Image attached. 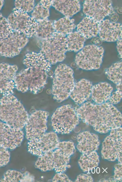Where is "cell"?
Here are the masks:
<instances>
[{
    "instance_id": "obj_28",
    "label": "cell",
    "mask_w": 122,
    "mask_h": 182,
    "mask_svg": "<svg viewBox=\"0 0 122 182\" xmlns=\"http://www.w3.org/2000/svg\"><path fill=\"white\" fill-rule=\"evenodd\" d=\"M107 78L117 85L122 83V62H118L112 65L107 69Z\"/></svg>"
},
{
    "instance_id": "obj_24",
    "label": "cell",
    "mask_w": 122,
    "mask_h": 182,
    "mask_svg": "<svg viewBox=\"0 0 122 182\" xmlns=\"http://www.w3.org/2000/svg\"><path fill=\"white\" fill-rule=\"evenodd\" d=\"M53 0H41L35 7L31 14V16L37 22L48 18L49 8L52 6Z\"/></svg>"
},
{
    "instance_id": "obj_18",
    "label": "cell",
    "mask_w": 122,
    "mask_h": 182,
    "mask_svg": "<svg viewBox=\"0 0 122 182\" xmlns=\"http://www.w3.org/2000/svg\"><path fill=\"white\" fill-rule=\"evenodd\" d=\"M76 148L81 153H88L98 150L100 141L98 135L89 131H83L77 136Z\"/></svg>"
},
{
    "instance_id": "obj_25",
    "label": "cell",
    "mask_w": 122,
    "mask_h": 182,
    "mask_svg": "<svg viewBox=\"0 0 122 182\" xmlns=\"http://www.w3.org/2000/svg\"><path fill=\"white\" fill-rule=\"evenodd\" d=\"M75 20L64 17L53 22L54 28L56 32L66 35L73 32L76 28Z\"/></svg>"
},
{
    "instance_id": "obj_17",
    "label": "cell",
    "mask_w": 122,
    "mask_h": 182,
    "mask_svg": "<svg viewBox=\"0 0 122 182\" xmlns=\"http://www.w3.org/2000/svg\"><path fill=\"white\" fill-rule=\"evenodd\" d=\"M98 34L103 41L112 42L122 39V25L109 20H103L100 22Z\"/></svg>"
},
{
    "instance_id": "obj_26",
    "label": "cell",
    "mask_w": 122,
    "mask_h": 182,
    "mask_svg": "<svg viewBox=\"0 0 122 182\" xmlns=\"http://www.w3.org/2000/svg\"><path fill=\"white\" fill-rule=\"evenodd\" d=\"M67 51H79L84 47L86 39L77 31L73 32L66 36Z\"/></svg>"
},
{
    "instance_id": "obj_34",
    "label": "cell",
    "mask_w": 122,
    "mask_h": 182,
    "mask_svg": "<svg viewBox=\"0 0 122 182\" xmlns=\"http://www.w3.org/2000/svg\"><path fill=\"white\" fill-rule=\"evenodd\" d=\"M122 97V90L116 89L111 95L109 100L110 103L113 105L117 104L121 101Z\"/></svg>"
},
{
    "instance_id": "obj_14",
    "label": "cell",
    "mask_w": 122,
    "mask_h": 182,
    "mask_svg": "<svg viewBox=\"0 0 122 182\" xmlns=\"http://www.w3.org/2000/svg\"><path fill=\"white\" fill-rule=\"evenodd\" d=\"M114 10L111 0H87L83 5V12L88 17L100 22Z\"/></svg>"
},
{
    "instance_id": "obj_32",
    "label": "cell",
    "mask_w": 122,
    "mask_h": 182,
    "mask_svg": "<svg viewBox=\"0 0 122 182\" xmlns=\"http://www.w3.org/2000/svg\"><path fill=\"white\" fill-rule=\"evenodd\" d=\"M10 158V153L8 149L0 146V167L7 165Z\"/></svg>"
},
{
    "instance_id": "obj_1",
    "label": "cell",
    "mask_w": 122,
    "mask_h": 182,
    "mask_svg": "<svg viewBox=\"0 0 122 182\" xmlns=\"http://www.w3.org/2000/svg\"><path fill=\"white\" fill-rule=\"evenodd\" d=\"M23 63L25 67L17 73L14 79L15 88L22 93L30 91L36 94L46 85L51 64L41 53L26 54Z\"/></svg>"
},
{
    "instance_id": "obj_8",
    "label": "cell",
    "mask_w": 122,
    "mask_h": 182,
    "mask_svg": "<svg viewBox=\"0 0 122 182\" xmlns=\"http://www.w3.org/2000/svg\"><path fill=\"white\" fill-rule=\"evenodd\" d=\"M7 19L13 30L28 39L36 37L37 22L27 13L14 8Z\"/></svg>"
},
{
    "instance_id": "obj_23",
    "label": "cell",
    "mask_w": 122,
    "mask_h": 182,
    "mask_svg": "<svg viewBox=\"0 0 122 182\" xmlns=\"http://www.w3.org/2000/svg\"><path fill=\"white\" fill-rule=\"evenodd\" d=\"M99 162V156L96 151L82 153L78 161L80 168L85 172L94 169Z\"/></svg>"
},
{
    "instance_id": "obj_38",
    "label": "cell",
    "mask_w": 122,
    "mask_h": 182,
    "mask_svg": "<svg viewBox=\"0 0 122 182\" xmlns=\"http://www.w3.org/2000/svg\"><path fill=\"white\" fill-rule=\"evenodd\" d=\"M4 4V0H0V10L2 8Z\"/></svg>"
},
{
    "instance_id": "obj_5",
    "label": "cell",
    "mask_w": 122,
    "mask_h": 182,
    "mask_svg": "<svg viewBox=\"0 0 122 182\" xmlns=\"http://www.w3.org/2000/svg\"><path fill=\"white\" fill-rule=\"evenodd\" d=\"M75 84L72 69L65 64H59L55 69L53 79L52 93L53 99L60 103L68 98Z\"/></svg>"
},
{
    "instance_id": "obj_10",
    "label": "cell",
    "mask_w": 122,
    "mask_h": 182,
    "mask_svg": "<svg viewBox=\"0 0 122 182\" xmlns=\"http://www.w3.org/2000/svg\"><path fill=\"white\" fill-rule=\"evenodd\" d=\"M29 41L24 34L14 30L9 34L0 37V54L6 57L17 56Z\"/></svg>"
},
{
    "instance_id": "obj_35",
    "label": "cell",
    "mask_w": 122,
    "mask_h": 182,
    "mask_svg": "<svg viewBox=\"0 0 122 182\" xmlns=\"http://www.w3.org/2000/svg\"><path fill=\"white\" fill-rule=\"evenodd\" d=\"M52 181L54 182H73L68 176L63 172L57 173L53 177Z\"/></svg>"
},
{
    "instance_id": "obj_20",
    "label": "cell",
    "mask_w": 122,
    "mask_h": 182,
    "mask_svg": "<svg viewBox=\"0 0 122 182\" xmlns=\"http://www.w3.org/2000/svg\"><path fill=\"white\" fill-rule=\"evenodd\" d=\"M113 89L109 83L107 82L99 83L92 86L91 98L96 104L106 103L109 100Z\"/></svg>"
},
{
    "instance_id": "obj_21",
    "label": "cell",
    "mask_w": 122,
    "mask_h": 182,
    "mask_svg": "<svg viewBox=\"0 0 122 182\" xmlns=\"http://www.w3.org/2000/svg\"><path fill=\"white\" fill-rule=\"evenodd\" d=\"M100 22L86 16L77 25V31L85 39L96 37L98 34Z\"/></svg>"
},
{
    "instance_id": "obj_13",
    "label": "cell",
    "mask_w": 122,
    "mask_h": 182,
    "mask_svg": "<svg viewBox=\"0 0 122 182\" xmlns=\"http://www.w3.org/2000/svg\"><path fill=\"white\" fill-rule=\"evenodd\" d=\"M75 151L74 144L72 141L59 142L57 148L53 151V170L56 173L66 171L70 157Z\"/></svg>"
},
{
    "instance_id": "obj_11",
    "label": "cell",
    "mask_w": 122,
    "mask_h": 182,
    "mask_svg": "<svg viewBox=\"0 0 122 182\" xmlns=\"http://www.w3.org/2000/svg\"><path fill=\"white\" fill-rule=\"evenodd\" d=\"M49 113L46 111L36 110L29 116L25 126V137L29 141L38 137L46 131Z\"/></svg>"
},
{
    "instance_id": "obj_16",
    "label": "cell",
    "mask_w": 122,
    "mask_h": 182,
    "mask_svg": "<svg viewBox=\"0 0 122 182\" xmlns=\"http://www.w3.org/2000/svg\"><path fill=\"white\" fill-rule=\"evenodd\" d=\"M18 70L16 65L0 63V93L3 95L13 93L15 77Z\"/></svg>"
},
{
    "instance_id": "obj_4",
    "label": "cell",
    "mask_w": 122,
    "mask_h": 182,
    "mask_svg": "<svg viewBox=\"0 0 122 182\" xmlns=\"http://www.w3.org/2000/svg\"><path fill=\"white\" fill-rule=\"evenodd\" d=\"M37 45L42 54L51 65L62 62L67 51L66 36L55 32L50 37L39 39Z\"/></svg>"
},
{
    "instance_id": "obj_12",
    "label": "cell",
    "mask_w": 122,
    "mask_h": 182,
    "mask_svg": "<svg viewBox=\"0 0 122 182\" xmlns=\"http://www.w3.org/2000/svg\"><path fill=\"white\" fill-rule=\"evenodd\" d=\"M59 142L56 133L46 132L42 136L29 141L28 150L32 154L39 157L43 153L54 150Z\"/></svg>"
},
{
    "instance_id": "obj_30",
    "label": "cell",
    "mask_w": 122,
    "mask_h": 182,
    "mask_svg": "<svg viewBox=\"0 0 122 182\" xmlns=\"http://www.w3.org/2000/svg\"><path fill=\"white\" fill-rule=\"evenodd\" d=\"M35 6L34 0H16L15 1V8L28 13L32 12Z\"/></svg>"
},
{
    "instance_id": "obj_33",
    "label": "cell",
    "mask_w": 122,
    "mask_h": 182,
    "mask_svg": "<svg viewBox=\"0 0 122 182\" xmlns=\"http://www.w3.org/2000/svg\"><path fill=\"white\" fill-rule=\"evenodd\" d=\"M122 164L118 163L114 166V174L112 177L114 182H122Z\"/></svg>"
},
{
    "instance_id": "obj_29",
    "label": "cell",
    "mask_w": 122,
    "mask_h": 182,
    "mask_svg": "<svg viewBox=\"0 0 122 182\" xmlns=\"http://www.w3.org/2000/svg\"><path fill=\"white\" fill-rule=\"evenodd\" d=\"M24 175L21 172L14 170H8L4 174L0 181L17 182L22 181Z\"/></svg>"
},
{
    "instance_id": "obj_2",
    "label": "cell",
    "mask_w": 122,
    "mask_h": 182,
    "mask_svg": "<svg viewBox=\"0 0 122 182\" xmlns=\"http://www.w3.org/2000/svg\"><path fill=\"white\" fill-rule=\"evenodd\" d=\"M76 110L80 120L99 133H107L121 127V114L110 103L97 104L86 102Z\"/></svg>"
},
{
    "instance_id": "obj_9",
    "label": "cell",
    "mask_w": 122,
    "mask_h": 182,
    "mask_svg": "<svg viewBox=\"0 0 122 182\" xmlns=\"http://www.w3.org/2000/svg\"><path fill=\"white\" fill-rule=\"evenodd\" d=\"M122 128L112 130L104 139L102 145L101 156L103 159L114 161L117 160L122 163Z\"/></svg>"
},
{
    "instance_id": "obj_27",
    "label": "cell",
    "mask_w": 122,
    "mask_h": 182,
    "mask_svg": "<svg viewBox=\"0 0 122 182\" xmlns=\"http://www.w3.org/2000/svg\"><path fill=\"white\" fill-rule=\"evenodd\" d=\"M37 22L36 37L39 39H46L50 37L55 31L53 22L48 18L39 21Z\"/></svg>"
},
{
    "instance_id": "obj_19",
    "label": "cell",
    "mask_w": 122,
    "mask_h": 182,
    "mask_svg": "<svg viewBox=\"0 0 122 182\" xmlns=\"http://www.w3.org/2000/svg\"><path fill=\"white\" fill-rule=\"evenodd\" d=\"M92 86L90 81L82 79L75 83L69 96L76 104H82L91 96Z\"/></svg>"
},
{
    "instance_id": "obj_31",
    "label": "cell",
    "mask_w": 122,
    "mask_h": 182,
    "mask_svg": "<svg viewBox=\"0 0 122 182\" xmlns=\"http://www.w3.org/2000/svg\"><path fill=\"white\" fill-rule=\"evenodd\" d=\"M13 30L7 18L0 13V36L9 34Z\"/></svg>"
},
{
    "instance_id": "obj_7",
    "label": "cell",
    "mask_w": 122,
    "mask_h": 182,
    "mask_svg": "<svg viewBox=\"0 0 122 182\" xmlns=\"http://www.w3.org/2000/svg\"><path fill=\"white\" fill-rule=\"evenodd\" d=\"M104 49L102 46L88 45L76 54L75 61L77 67L85 70L99 68L102 62Z\"/></svg>"
},
{
    "instance_id": "obj_37",
    "label": "cell",
    "mask_w": 122,
    "mask_h": 182,
    "mask_svg": "<svg viewBox=\"0 0 122 182\" xmlns=\"http://www.w3.org/2000/svg\"><path fill=\"white\" fill-rule=\"evenodd\" d=\"M117 48L120 57L122 58V39L117 41Z\"/></svg>"
},
{
    "instance_id": "obj_15",
    "label": "cell",
    "mask_w": 122,
    "mask_h": 182,
    "mask_svg": "<svg viewBox=\"0 0 122 182\" xmlns=\"http://www.w3.org/2000/svg\"><path fill=\"white\" fill-rule=\"evenodd\" d=\"M24 138L22 130L0 121V146L12 150L19 146Z\"/></svg>"
},
{
    "instance_id": "obj_3",
    "label": "cell",
    "mask_w": 122,
    "mask_h": 182,
    "mask_svg": "<svg viewBox=\"0 0 122 182\" xmlns=\"http://www.w3.org/2000/svg\"><path fill=\"white\" fill-rule=\"evenodd\" d=\"M29 116L23 105L12 94L3 95L0 99V119L3 122L22 130Z\"/></svg>"
},
{
    "instance_id": "obj_36",
    "label": "cell",
    "mask_w": 122,
    "mask_h": 182,
    "mask_svg": "<svg viewBox=\"0 0 122 182\" xmlns=\"http://www.w3.org/2000/svg\"><path fill=\"white\" fill-rule=\"evenodd\" d=\"M76 182H93V179L90 174H81L77 176L75 180Z\"/></svg>"
},
{
    "instance_id": "obj_39",
    "label": "cell",
    "mask_w": 122,
    "mask_h": 182,
    "mask_svg": "<svg viewBox=\"0 0 122 182\" xmlns=\"http://www.w3.org/2000/svg\"><path fill=\"white\" fill-rule=\"evenodd\" d=\"M71 167V166L70 165H68V164L67 165V167L68 168H69Z\"/></svg>"
},
{
    "instance_id": "obj_6",
    "label": "cell",
    "mask_w": 122,
    "mask_h": 182,
    "mask_svg": "<svg viewBox=\"0 0 122 182\" xmlns=\"http://www.w3.org/2000/svg\"><path fill=\"white\" fill-rule=\"evenodd\" d=\"M79 120L76 110L69 105L58 107L51 119L54 131L61 134L70 133L79 124Z\"/></svg>"
},
{
    "instance_id": "obj_22",
    "label": "cell",
    "mask_w": 122,
    "mask_h": 182,
    "mask_svg": "<svg viewBox=\"0 0 122 182\" xmlns=\"http://www.w3.org/2000/svg\"><path fill=\"white\" fill-rule=\"evenodd\" d=\"M52 6L65 17L71 18L80 10L78 0H53Z\"/></svg>"
}]
</instances>
